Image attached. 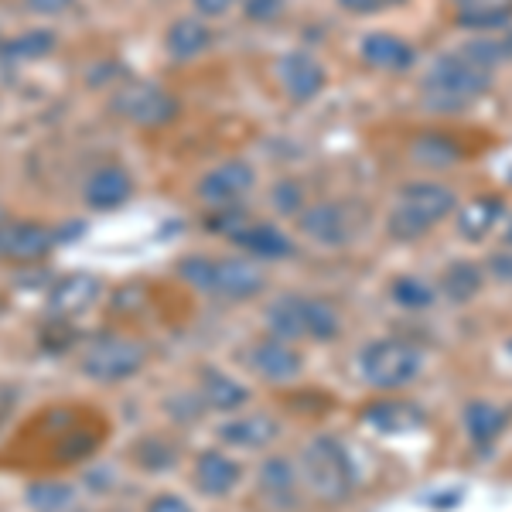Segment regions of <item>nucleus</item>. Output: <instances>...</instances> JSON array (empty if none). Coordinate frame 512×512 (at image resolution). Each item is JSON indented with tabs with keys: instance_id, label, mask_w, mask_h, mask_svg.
<instances>
[{
	"instance_id": "41",
	"label": "nucleus",
	"mask_w": 512,
	"mask_h": 512,
	"mask_svg": "<svg viewBox=\"0 0 512 512\" xmlns=\"http://www.w3.org/2000/svg\"><path fill=\"white\" fill-rule=\"evenodd\" d=\"M233 4L236 0H195V11L205 14V18H222Z\"/></svg>"
},
{
	"instance_id": "34",
	"label": "nucleus",
	"mask_w": 512,
	"mask_h": 512,
	"mask_svg": "<svg viewBox=\"0 0 512 512\" xmlns=\"http://www.w3.org/2000/svg\"><path fill=\"white\" fill-rule=\"evenodd\" d=\"M134 461L140 468H147V472H164V468L175 465V448L158 441V437H147V441H140L134 448Z\"/></svg>"
},
{
	"instance_id": "45",
	"label": "nucleus",
	"mask_w": 512,
	"mask_h": 512,
	"mask_svg": "<svg viewBox=\"0 0 512 512\" xmlns=\"http://www.w3.org/2000/svg\"><path fill=\"white\" fill-rule=\"evenodd\" d=\"M506 352H509V355H512V338H509V345H506Z\"/></svg>"
},
{
	"instance_id": "5",
	"label": "nucleus",
	"mask_w": 512,
	"mask_h": 512,
	"mask_svg": "<svg viewBox=\"0 0 512 512\" xmlns=\"http://www.w3.org/2000/svg\"><path fill=\"white\" fill-rule=\"evenodd\" d=\"M147 345L137 338L123 335H99L86 352H82V373L96 383H120L144 369Z\"/></svg>"
},
{
	"instance_id": "39",
	"label": "nucleus",
	"mask_w": 512,
	"mask_h": 512,
	"mask_svg": "<svg viewBox=\"0 0 512 512\" xmlns=\"http://www.w3.org/2000/svg\"><path fill=\"white\" fill-rule=\"evenodd\" d=\"M386 4H390V0H338V7H342L345 14H359V18H366V14H376V11H383Z\"/></svg>"
},
{
	"instance_id": "15",
	"label": "nucleus",
	"mask_w": 512,
	"mask_h": 512,
	"mask_svg": "<svg viewBox=\"0 0 512 512\" xmlns=\"http://www.w3.org/2000/svg\"><path fill=\"white\" fill-rule=\"evenodd\" d=\"M195 485L202 495H212V499H222V495H229L239 485V478H243V468L236 465L229 454L222 451H202L195 458Z\"/></svg>"
},
{
	"instance_id": "12",
	"label": "nucleus",
	"mask_w": 512,
	"mask_h": 512,
	"mask_svg": "<svg viewBox=\"0 0 512 512\" xmlns=\"http://www.w3.org/2000/svg\"><path fill=\"white\" fill-rule=\"evenodd\" d=\"M359 55L369 69H379V72H407L410 65L417 62L414 45L403 41L400 35H390V31H373V35L362 38Z\"/></svg>"
},
{
	"instance_id": "21",
	"label": "nucleus",
	"mask_w": 512,
	"mask_h": 512,
	"mask_svg": "<svg viewBox=\"0 0 512 512\" xmlns=\"http://www.w3.org/2000/svg\"><path fill=\"white\" fill-rule=\"evenodd\" d=\"M297 482H301V468L294 465L291 458H267L260 465V492L267 502H274V506L287 509L294 506L291 499H297Z\"/></svg>"
},
{
	"instance_id": "11",
	"label": "nucleus",
	"mask_w": 512,
	"mask_h": 512,
	"mask_svg": "<svg viewBox=\"0 0 512 512\" xmlns=\"http://www.w3.org/2000/svg\"><path fill=\"white\" fill-rule=\"evenodd\" d=\"M250 366L256 376L270 379V383H287V379L301 373V352L284 338L267 335L250 349Z\"/></svg>"
},
{
	"instance_id": "13",
	"label": "nucleus",
	"mask_w": 512,
	"mask_h": 512,
	"mask_svg": "<svg viewBox=\"0 0 512 512\" xmlns=\"http://www.w3.org/2000/svg\"><path fill=\"white\" fill-rule=\"evenodd\" d=\"M229 239L253 260H287L294 253L291 236L270 222H243L236 233H229Z\"/></svg>"
},
{
	"instance_id": "46",
	"label": "nucleus",
	"mask_w": 512,
	"mask_h": 512,
	"mask_svg": "<svg viewBox=\"0 0 512 512\" xmlns=\"http://www.w3.org/2000/svg\"><path fill=\"white\" fill-rule=\"evenodd\" d=\"M0 45H4V41H0Z\"/></svg>"
},
{
	"instance_id": "32",
	"label": "nucleus",
	"mask_w": 512,
	"mask_h": 512,
	"mask_svg": "<svg viewBox=\"0 0 512 512\" xmlns=\"http://www.w3.org/2000/svg\"><path fill=\"white\" fill-rule=\"evenodd\" d=\"M390 297L396 304H400L403 311H427L434 304V287L427 284V280L420 277H396L390 284Z\"/></svg>"
},
{
	"instance_id": "22",
	"label": "nucleus",
	"mask_w": 512,
	"mask_h": 512,
	"mask_svg": "<svg viewBox=\"0 0 512 512\" xmlns=\"http://www.w3.org/2000/svg\"><path fill=\"white\" fill-rule=\"evenodd\" d=\"M304 294H284L277 297L267 308V328L274 338H284V342H304L308 338V315H304Z\"/></svg>"
},
{
	"instance_id": "36",
	"label": "nucleus",
	"mask_w": 512,
	"mask_h": 512,
	"mask_svg": "<svg viewBox=\"0 0 512 512\" xmlns=\"http://www.w3.org/2000/svg\"><path fill=\"white\" fill-rule=\"evenodd\" d=\"M280 11H284V0H246L243 4V14L256 24H267V21H277Z\"/></svg>"
},
{
	"instance_id": "42",
	"label": "nucleus",
	"mask_w": 512,
	"mask_h": 512,
	"mask_svg": "<svg viewBox=\"0 0 512 512\" xmlns=\"http://www.w3.org/2000/svg\"><path fill=\"white\" fill-rule=\"evenodd\" d=\"M106 475H110L106 468H103V472H89V475H86V482H89V485H106V482H110Z\"/></svg>"
},
{
	"instance_id": "43",
	"label": "nucleus",
	"mask_w": 512,
	"mask_h": 512,
	"mask_svg": "<svg viewBox=\"0 0 512 512\" xmlns=\"http://www.w3.org/2000/svg\"><path fill=\"white\" fill-rule=\"evenodd\" d=\"M7 403H11V396H0V417H4V410H7Z\"/></svg>"
},
{
	"instance_id": "38",
	"label": "nucleus",
	"mask_w": 512,
	"mask_h": 512,
	"mask_svg": "<svg viewBox=\"0 0 512 512\" xmlns=\"http://www.w3.org/2000/svg\"><path fill=\"white\" fill-rule=\"evenodd\" d=\"M147 512H192V506H188L181 495H154L151 506H147Z\"/></svg>"
},
{
	"instance_id": "19",
	"label": "nucleus",
	"mask_w": 512,
	"mask_h": 512,
	"mask_svg": "<svg viewBox=\"0 0 512 512\" xmlns=\"http://www.w3.org/2000/svg\"><path fill=\"white\" fill-rule=\"evenodd\" d=\"M130 195H134V181H130L127 171L117 168V164H106V168L93 171L86 181V202L99 212L120 209Z\"/></svg>"
},
{
	"instance_id": "2",
	"label": "nucleus",
	"mask_w": 512,
	"mask_h": 512,
	"mask_svg": "<svg viewBox=\"0 0 512 512\" xmlns=\"http://www.w3.org/2000/svg\"><path fill=\"white\" fill-rule=\"evenodd\" d=\"M451 212H458V195L448 185H441V181H410L396 195L386 229H390L396 243H417L434 226H441Z\"/></svg>"
},
{
	"instance_id": "6",
	"label": "nucleus",
	"mask_w": 512,
	"mask_h": 512,
	"mask_svg": "<svg viewBox=\"0 0 512 512\" xmlns=\"http://www.w3.org/2000/svg\"><path fill=\"white\" fill-rule=\"evenodd\" d=\"M267 270L250 256H226V260H212L209 284L205 294L222 297V301H253L267 291Z\"/></svg>"
},
{
	"instance_id": "3",
	"label": "nucleus",
	"mask_w": 512,
	"mask_h": 512,
	"mask_svg": "<svg viewBox=\"0 0 512 512\" xmlns=\"http://www.w3.org/2000/svg\"><path fill=\"white\" fill-rule=\"evenodd\" d=\"M301 482L321 502H345L355 489V465L345 444L332 434H318L301 451Z\"/></svg>"
},
{
	"instance_id": "17",
	"label": "nucleus",
	"mask_w": 512,
	"mask_h": 512,
	"mask_svg": "<svg viewBox=\"0 0 512 512\" xmlns=\"http://www.w3.org/2000/svg\"><path fill=\"white\" fill-rule=\"evenodd\" d=\"M502 212H506V205H502L499 195H478V198H472V202L461 205L458 219H454V226H458V236L465 239V243H482V239L489 236L495 226H499Z\"/></svg>"
},
{
	"instance_id": "9",
	"label": "nucleus",
	"mask_w": 512,
	"mask_h": 512,
	"mask_svg": "<svg viewBox=\"0 0 512 512\" xmlns=\"http://www.w3.org/2000/svg\"><path fill=\"white\" fill-rule=\"evenodd\" d=\"M297 229L318 246H345L352 239V216L342 202H315L304 205L297 216Z\"/></svg>"
},
{
	"instance_id": "4",
	"label": "nucleus",
	"mask_w": 512,
	"mask_h": 512,
	"mask_svg": "<svg viewBox=\"0 0 512 512\" xmlns=\"http://www.w3.org/2000/svg\"><path fill=\"white\" fill-rule=\"evenodd\" d=\"M424 369V352L410 338H373L359 352V376L369 390H403Z\"/></svg>"
},
{
	"instance_id": "7",
	"label": "nucleus",
	"mask_w": 512,
	"mask_h": 512,
	"mask_svg": "<svg viewBox=\"0 0 512 512\" xmlns=\"http://www.w3.org/2000/svg\"><path fill=\"white\" fill-rule=\"evenodd\" d=\"M117 113H123L127 120H134L137 127H164L178 117V99L161 86H151V82H134L123 93L113 99Z\"/></svg>"
},
{
	"instance_id": "25",
	"label": "nucleus",
	"mask_w": 512,
	"mask_h": 512,
	"mask_svg": "<svg viewBox=\"0 0 512 512\" xmlns=\"http://www.w3.org/2000/svg\"><path fill=\"white\" fill-rule=\"evenodd\" d=\"M362 417H366L369 427L383 434H403L420 424V410L407 400H376L373 407H366Z\"/></svg>"
},
{
	"instance_id": "18",
	"label": "nucleus",
	"mask_w": 512,
	"mask_h": 512,
	"mask_svg": "<svg viewBox=\"0 0 512 512\" xmlns=\"http://www.w3.org/2000/svg\"><path fill=\"white\" fill-rule=\"evenodd\" d=\"M280 434V424L267 414H246V417H233L219 427V437L233 448H246V451H260L270 448Z\"/></svg>"
},
{
	"instance_id": "40",
	"label": "nucleus",
	"mask_w": 512,
	"mask_h": 512,
	"mask_svg": "<svg viewBox=\"0 0 512 512\" xmlns=\"http://www.w3.org/2000/svg\"><path fill=\"white\" fill-rule=\"evenodd\" d=\"M72 4H76V0H28L31 11H35V14H48V18H52V14H65Z\"/></svg>"
},
{
	"instance_id": "26",
	"label": "nucleus",
	"mask_w": 512,
	"mask_h": 512,
	"mask_svg": "<svg viewBox=\"0 0 512 512\" xmlns=\"http://www.w3.org/2000/svg\"><path fill=\"white\" fill-rule=\"evenodd\" d=\"M246 396H250V390H246L243 383H236L233 376L219 373V369H202V403L212 410H239L246 403Z\"/></svg>"
},
{
	"instance_id": "8",
	"label": "nucleus",
	"mask_w": 512,
	"mask_h": 512,
	"mask_svg": "<svg viewBox=\"0 0 512 512\" xmlns=\"http://www.w3.org/2000/svg\"><path fill=\"white\" fill-rule=\"evenodd\" d=\"M253 181L256 175L246 161H222L212 171H205L195 192L205 205H212V209H229V205H236L239 198L250 192Z\"/></svg>"
},
{
	"instance_id": "35",
	"label": "nucleus",
	"mask_w": 512,
	"mask_h": 512,
	"mask_svg": "<svg viewBox=\"0 0 512 512\" xmlns=\"http://www.w3.org/2000/svg\"><path fill=\"white\" fill-rule=\"evenodd\" d=\"M270 198H274V209L280 212V216H301L304 212V188L297 185L294 178L277 181Z\"/></svg>"
},
{
	"instance_id": "29",
	"label": "nucleus",
	"mask_w": 512,
	"mask_h": 512,
	"mask_svg": "<svg viewBox=\"0 0 512 512\" xmlns=\"http://www.w3.org/2000/svg\"><path fill=\"white\" fill-rule=\"evenodd\" d=\"M304 315H308V342H335L342 332V318L328 301L321 297H308L304 301Z\"/></svg>"
},
{
	"instance_id": "24",
	"label": "nucleus",
	"mask_w": 512,
	"mask_h": 512,
	"mask_svg": "<svg viewBox=\"0 0 512 512\" xmlns=\"http://www.w3.org/2000/svg\"><path fill=\"white\" fill-rule=\"evenodd\" d=\"M209 45H212V31L195 18H178L168 28V35H164V48H168V55L178 62L195 59V55H202Z\"/></svg>"
},
{
	"instance_id": "10",
	"label": "nucleus",
	"mask_w": 512,
	"mask_h": 512,
	"mask_svg": "<svg viewBox=\"0 0 512 512\" xmlns=\"http://www.w3.org/2000/svg\"><path fill=\"white\" fill-rule=\"evenodd\" d=\"M325 82L328 76L315 55L287 52L284 59H280V86H284L287 99H294V103H311V99L325 89Z\"/></svg>"
},
{
	"instance_id": "23",
	"label": "nucleus",
	"mask_w": 512,
	"mask_h": 512,
	"mask_svg": "<svg viewBox=\"0 0 512 512\" xmlns=\"http://www.w3.org/2000/svg\"><path fill=\"white\" fill-rule=\"evenodd\" d=\"M458 24L472 31H502L512 21V0H454Z\"/></svg>"
},
{
	"instance_id": "37",
	"label": "nucleus",
	"mask_w": 512,
	"mask_h": 512,
	"mask_svg": "<svg viewBox=\"0 0 512 512\" xmlns=\"http://www.w3.org/2000/svg\"><path fill=\"white\" fill-rule=\"evenodd\" d=\"M489 274L499 280V284L512 287V250H502V253H492L489 260Z\"/></svg>"
},
{
	"instance_id": "20",
	"label": "nucleus",
	"mask_w": 512,
	"mask_h": 512,
	"mask_svg": "<svg viewBox=\"0 0 512 512\" xmlns=\"http://www.w3.org/2000/svg\"><path fill=\"white\" fill-rule=\"evenodd\" d=\"M96 297H99V280L96 277L69 274L52 287V294H48V308H52L55 318H72V315H82L89 304H96Z\"/></svg>"
},
{
	"instance_id": "14",
	"label": "nucleus",
	"mask_w": 512,
	"mask_h": 512,
	"mask_svg": "<svg viewBox=\"0 0 512 512\" xmlns=\"http://www.w3.org/2000/svg\"><path fill=\"white\" fill-rule=\"evenodd\" d=\"M55 246V233L38 222H18L0 229V253L18 263H35Z\"/></svg>"
},
{
	"instance_id": "28",
	"label": "nucleus",
	"mask_w": 512,
	"mask_h": 512,
	"mask_svg": "<svg viewBox=\"0 0 512 512\" xmlns=\"http://www.w3.org/2000/svg\"><path fill=\"white\" fill-rule=\"evenodd\" d=\"M28 506L35 512H69L76 506V485L59 482V478H38L28 485Z\"/></svg>"
},
{
	"instance_id": "33",
	"label": "nucleus",
	"mask_w": 512,
	"mask_h": 512,
	"mask_svg": "<svg viewBox=\"0 0 512 512\" xmlns=\"http://www.w3.org/2000/svg\"><path fill=\"white\" fill-rule=\"evenodd\" d=\"M55 48V35L52 31H28V35H18L0 45V59L14 62V59H41Z\"/></svg>"
},
{
	"instance_id": "30",
	"label": "nucleus",
	"mask_w": 512,
	"mask_h": 512,
	"mask_svg": "<svg viewBox=\"0 0 512 512\" xmlns=\"http://www.w3.org/2000/svg\"><path fill=\"white\" fill-rule=\"evenodd\" d=\"M465 55H472L478 65H485V69H499L502 62L512 59V35L506 31H499V35H492V31H485V38L472 41V45L461 48Z\"/></svg>"
},
{
	"instance_id": "31",
	"label": "nucleus",
	"mask_w": 512,
	"mask_h": 512,
	"mask_svg": "<svg viewBox=\"0 0 512 512\" xmlns=\"http://www.w3.org/2000/svg\"><path fill=\"white\" fill-rule=\"evenodd\" d=\"M414 158L420 164L441 168V164H451L461 158V147H458V140L448 134H424L414 140Z\"/></svg>"
},
{
	"instance_id": "1",
	"label": "nucleus",
	"mask_w": 512,
	"mask_h": 512,
	"mask_svg": "<svg viewBox=\"0 0 512 512\" xmlns=\"http://www.w3.org/2000/svg\"><path fill=\"white\" fill-rule=\"evenodd\" d=\"M492 89V72L465 52L437 55L420 79V103L434 113H465Z\"/></svg>"
},
{
	"instance_id": "27",
	"label": "nucleus",
	"mask_w": 512,
	"mask_h": 512,
	"mask_svg": "<svg viewBox=\"0 0 512 512\" xmlns=\"http://www.w3.org/2000/svg\"><path fill=\"white\" fill-rule=\"evenodd\" d=\"M482 287H485L482 267H475V263H468V260L451 263V267L441 274V291L448 294L454 304L475 301V297L482 294Z\"/></svg>"
},
{
	"instance_id": "44",
	"label": "nucleus",
	"mask_w": 512,
	"mask_h": 512,
	"mask_svg": "<svg viewBox=\"0 0 512 512\" xmlns=\"http://www.w3.org/2000/svg\"><path fill=\"white\" fill-rule=\"evenodd\" d=\"M506 243L512 246V216H509V226H506Z\"/></svg>"
},
{
	"instance_id": "16",
	"label": "nucleus",
	"mask_w": 512,
	"mask_h": 512,
	"mask_svg": "<svg viewBox=\"0 0 512 512\" xmlns=\"http://www.w3.org/2000/svg\"><path fill=\"white\" fill-rule=\"evenodd\" d=\"M461 420H465V434L472 437L475 448L489 451L492 444L506 434L512 414L506 407H499V403H492V400H472L465 407V414H461Z\"/></svg>"
}]
</instances>
